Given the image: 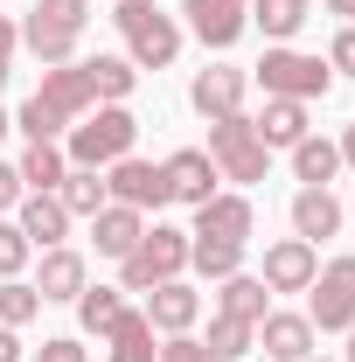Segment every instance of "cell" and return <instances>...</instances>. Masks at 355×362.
I'll return each instance as SVG.
<instances>
[{
  "instance_id": "cell-1",
  "label": "cell",
  "mask_w": 355,
  "mask_h": 362,
  "mask_svg": "<svg viewBox=\"0 0 355 362\" xmlns=\"http://www.w3.org/2000/svg\"><path fill=\"white\" fill-rule=\"evenodd\" d=\"M133 84H139V70L126 63V56L56 63V70H42V84H35V98L21 105V119H14V126H21L28 139H63L91 105H126Z\"/></svg>"
},
{
  "instance_id": "cell-2",
  "label": "cell",
  "mask_w": 355,
  "mask_h": 362,
  "mask_svg": "<svg viewBox=\"0 0 355 362\" xmlns=\"http://www.w3.org/2000/svg\"><path fill=\"white\" fill-rule=\"evenodd\" d=\"M139 139V119L126 105H91L84 119L63 133V153H70V168H112V160H126Z\"/></svg>"
},
{
  "instance_id": "cell-3",
  "label": "cell",
  "mask_w": 355,
  "mask_h": 362,
  "mask_svg": "<svg viewBox=\"0 0 355 362\" xmlns=\"http://www.w3.org/2000/svg\"><path fill=\"white\" fill-rule=\"evenodd\" d=\"M84 28H91V0H35L21 21V42L35 49L42 70H56V63H77Z\"/></svg>"
},
{
  "instance_id": "cell-4",
  "label": "cell",
  "mask_w": 355,
  "mask_h": 362,
  "mask_svg": "<svg viewBox=\"0 0 355 362\" xmlns=\"http://www.w3.org/2000/svg\"><path fill=\"white\" fill-rule=\"evenodd\" d=\"M119 35H126V63L133 70H168L181 56V21L175 14H161L153 0H119Z\"/></svg>"
},
{
  "instance_id": "cell-5",
  "label": "cell",
  "mask_w": 355,
  "mask_h": 362,
  "mask_svg": "<svg viewBox=\"0 0 355 362\" xmlns=\"http://www.w3.org/2000/svg\"><path fill=\"white\" fill-rule=\"evenodd\" d=\"M181 272H188V230L153 223L133 251L119 258V293H153L161 279H181Z\"/></svg>"
},
{
  "instance_id": "cell-6",
  "label": "cell",
  "mask_w": 355,
  "mask_h": 362,
  "mask_svg": "<svg viewBox=\"0 0 355 362\" xmlns=\"http://www.w3.org/2000/svg\"><path fill=\"white\" fill-rule=\"evenodd\" d=\"M258 84H265V98H300V105H313V98L334 90V70H327V56H307V49H293V42H272L265 63H258Z\"/></svg>"
},
{
  "instance_id": "cell-7",
  "label": "cell",
  "mask_w": 355,
  "mask_h": 362,
  "mask_svg": "<svg viewBox=\"0 0 355 362\" xmlns=\"http://www.w3.org/2000/svg\"><path fill=\"white\" fill-rule=\"evenodd\" d=\"M209 160H216V175L223 181H265V168H272V146L258 139V126L237 112V119H216L209 126Z\"/></svg>"
},
{
  "instance_id": "cell-8",
  "label": "cell",
  "mask_w": 355,
  "mask_h": 362,
  "mask_svg": "<svg viewBox=\"0 0 355 362\" xmlns=\"http://www.w3.org/2000/svg\"><path fill=\"white\" fill-rule=\"evenodd\" d=\"M307 320H313V334H349V327H355V251L313 272V286H307Z\"/></svg>"
},
{
  "instance_id": "cell-9",
  "label": "cell",
  "mask_w": 355,
  "mask_h": 362,
  "mask_svg": "<svg viewBox=\"0 0 355 362\" xmlns=\"http://www.w3.org/2000/svg\"><path fill=\"white\" fill-rule=\"evenodd\" d=\"M105 195H112V202H126V209H139V216H146V209L161 216V209L175 202V195H168V175H161L153 160H139V153H126V160H112V168H105Z\"/></svg>"
},
{
  "instance_id": "cell-10",
  "label": "cell",
  "mask_w": 355,
  "mask_h": 362,
  "mask_svg": "<svg viewBox=\"0 0 355 362\" xmlns=\"http://www.w3.org/2000/svg\"><path fill=\"white\" fill-rule=\"evenodd\" d=\"M244 90H251V70H237V63H209V70H195L188 105L216 126V119H237V112H244Z\"/></svg>"
},
{
  "instance_id": "cell-11",
  "label": "cell",
  "mask_w": 355,
  "mask_h": 362,
  "mask_svg": "<svg viewBox=\"0 0 355 362\" xmlns=\"http://www.w3.org/2000/svg\"><path fill=\"white\" fill-rule=\"evenodd\" d=\"M181 14H188V28H195L202 49H230L251 28V0H181Z\"/></svg>"
},
{
  "instance_id": "cell-12",
  "label": "cell",
  "mask_w": 355,
  "mask_h": 362,
  "mask_svg": "<svg viewBox=\"0 0 355 362\" xmlns=\"http://www.w3.org/2000/svg\"><path fill=\"white\" fill-rule=\"evenodd\" d=\"M313 272H320V251H313L307 237H279L265 251V272L258 279H265V293H307Z\"/></svg>"
},
{
  "instance_id": "cell-13",
  "label": "cell",
  "mask_w": 355,
  "mask_h": 362,
  "mask_svg": "<svg viewBox=\"0 0 355 362\" xmlns=\"http://www.w3.org/2000/svg\"><path fill=\"white\" fill-rule=\"evenodd\" d=\"M161 175H168V195H175V202H188V209H202V202H209V195H216V160H209V153H202V146H181V153H168V160H161Z\"/></svg>"
},
{
  "instance_id": "cell-14",
  "label": "cell",
  "mask_w": 355,
  "mask_h": 362,
  "mask_svg": "<svg viewBox=\"0 0 355 362\" xmlns=\"http://www.w3.org/2000/svg\"><path fill=\"white\" fill-rule=\"evenodd\" d=\"M251 223H258L251 195H209V202L195 209V230H188V237H216V244H251Z\"/></svg>"
},
{
  "instance_id": "cell-15",
  "label": "cell",
  "mask_w": 355,
  "mask_h": 362,
  "mask_svg": "<svg viewBox=\"0 0 355 362\" xmlns=\"http://www.w3.org/2000/svg\"><path fill=\"white\" fill-rule=\"evenodd\" d=\"M14 223H21V237H28L35 251H56L77 216L63 209V195H21V202H14Z\"/></svg>"
},
{
  "instance_id": "cell-16",
  "label": "cell",
  "mask_w": 355,
  "mask_h": 362,
  "mask_svg": "<svg viewBox=\"0 0 355 362\" xmlns=\"http://www.w3.org/2000/svg\"><path fill=\"white\" fill-rule=\"evenodd\" d=\"M146 320H153V334H188V327L202 320V293L181 286V279H161V286L146 293Z\"/></svg>"
},
{
  "instance_id": "cell-17",
  "label": "cell",
  "mask_w": 355,
  "mask_h": 362,
  "mask_svg": "<svg viewBox=\"0 0 355 362\" xmlns=\"http://www.w3.org/2000/svg\"><path fill=\"white\" fill-rule=\"evenodd\" d=\"M258 356H272V362H307L313 356V320L307 314H265V320H258Z\"/></svg>"
},
{
  "instance_id": "cell-18",
  "label": "cell",
  "mask_w": 355,
  "mask_h": 362,
  "mask_svg": "<svg viewBox=\"0 0 355 362\" xmlns=\"http://www.w3.org/2000/svg\"><path fill=\"white\" fill-rule=\"evenodd\" d=\"M139 237H146V216L126 209V202H105V209L91 216V244H98V258H126Z\"/></svg>"
},
{
  "instance_id": "cell-19",
  "label": "cell",
  "mask_w": 355,
  "mask_h": 362,
  "mask_svg": "<svg viewBox=\"0 0 355 362\" xmlns=\"http://www.w3.org/2000/svg\"><path fill=\"white\" fill-rule=\"evenodd\" d=\"M91 279H84V251H70V244H56V251H42V272H35V293L49 300H77Z\"/></svg>"
},
{
  "instance_id": "cell-20",
  "label": "cell",
  "mask_w": 355,
  "mask_h": 362,
  "mask_svg": "<svg viewBox=\"0 0 355 362\" xmlns=\"http://www.w3.org/2000/svg\"><path fill=\"white\" fill-rule=\"evenodd\" d=\"M161 349H153V320H146V307H126V314L105 327V362H153Z\"/></svg>"
},
{
  "instance_id": "cell-21",
  "label": "cell",
  "mask_w": 355,
  "mask_h": 362,
  "mask_svg": "<svg viewBox=\"0 0 355 362\" xmlns=\"http://www.w3.org/2000/svg\"><path fill=\"white\" fill-rule=\"evenodd\" d=\"M14 168H21V188H28V195H56L63 175H70V153H63L56 139H28V153H21Z\"/></svg>"
},
{
  "instance_id": "cell-22",
  "label": "cell",
  "mask_w": 355,
  "mask_h": 362,
  "mask_svg": "<svg viewBox=\"0 0 355 362\" xmlns=\"http://www.w3.org/2000/svg\"><path fill=\"white\" fill-rule=\"evenodd\" d=\"M334 230H342V202H334L327 188H300V195H293V237L320 244V237H334Z\"/></svg>"
},
{
  "instance_id": "cell-23",
  "label": "cell",
  "mask_w": 355,
  "mask_h": 362,
  "mask_svg": "<svg viewBox=\"0 0 355 362\" xmlns=\"http://www.w3.org/2000/svg\"><path fill=\"white\" fill-rule=\"evenodd\" d=\"M216 314H230V320H258L272 314V293H265V279H251V272H230L223 279V293H216Z\"/></svg>"
},
{
  "instance_id": "cell-24",
  "label": "cell",
  "mask_w": 355,
  "mask_h": 362,
  "mask_svg": "<svg viewBox=\"0 0 355 362\" xmlns=\"http://www.w3.org/2000/svg\"><path fill=\"white\" fill-rule=\"evenodd\" d=\"M265 146H300L307 139V105L300 98H265V119H251Z\"/></svg>"
},
{
  "instance_id": "cell-25",
  "label": "cell",
  "mask_w": 355,
  "mask_h": 362,
  "mask_svg": "<svg viewBox=\"0 0 355 362\" xmlns=\"http://www.w3.org/2000/svg\"><path fill=\"white\" fill-rule=\"evenodd\" d=\"M293 175H300V188H327V181L342 175V146L307 133L300 146H293Z\"/></svg>"
},
{
  "instance_id": "cell-26",
  "label": "cell",
  "mask_w": 355,
  "mask_h": 362,
  "mask_svg": "<svg viewBox=\"0 0 355 362\" xmlns=\"http://www.w3.org/2000/svg\"><path fill=\"white\" fill-rule=\"evenodd\" d=\"M56 195H63V209H70V216H84V223L105 209V202H112V195H105V168H70Z\"/></svg>"
},
{
  "instance_id": "cell-27",
  "label": "cell",
  "mask_w": 355,
  "mask_h": 362,
  "mask_svg": "<svg viewBox=\"0 0 355 362\" xmlns=\"http://www.w3.org/2000/svg\"><path fill=\"white\" fill-rule=\"evenodd\" d=\"M313 0H251V28H265V42H293Z\"/></svg>"
},
{
  "instance_id": "cell-28",
  "label": "cell",
  "mask_w": 355,
  "mask_h": 362,
  "mask_svg": "<svg viewBox=\"0 0 355 362\" xmlns=\"http://www.w3.org/2000/svg\"><path fill=\"white\" fill-rule=\"evenodd\" d=\"M216 362H237V356H258V327L251 320H230V314H216L209 320V341H202Z\"/></svg>"
},
{
  "instance_id": "cell-29",
  "label": "cell",
  "mask_w": 355,
  "mask_h": 362,
  "mask_svg": "<svg viewBox=\"0 0 355 362\" xmlns=\"http://www.w3.org/2000/svg\"><path fill=\"white\" fill-rule=\"evenodd\" d=\"M188 265L202 272V279H230V272H244V244H216V237H188Z\"/></svg>"
},
{
  "instance_id": "cell-30",
  "label": "cell",
  "mask_w": 355,
  "mask_h": 362,
  "mask_svg": "<svg viewBox=\"0 0 355 362\" xmlns=\"http://www.w3.org/2000/svg\"><path fill=\"white\" fill-rule=\"evenodd\" d=\"M119 314H126V293L119 286H84L77 293V320H84V334H98V341H105V327Z\"/></svg>"
},
{
  "instance_id": "cell-31",
  "label": "cell",
  "mask_w": 355,
  "mask_h": 362,
  "mask_svg": "<svg viewBox=\"0 0 355 362\" xmlns=\"http://www.w3.org/2000/svg\"><path fill=\"white\" fill-rule=\"evenodd\" d=\"M35 314H42V293L28 279H0V327H28Z\"/></svg>"
},
{
  "instance_id": "cell-32",
  "label": "cell",
  "mask_w": 355,
  "mask_h": 362,
  "mask_svg": "<svg viewBox=\"0 0 355 362\" xmlns=\"http://www.w3.org/2000/svg\"><path fill=\"white\" fill-rule=\"evenodd\" d=\"M28 237H21V223H0V279H21V265H28Z\"/></svg>"
},
{
  "instance_id": "cell-33",
  "label": "cell",
  "mask_w": 355,
  "mask_h": 362,
  "mask_svg": "<svg viewBox=\"0 0 355 362\" xmlns=\"http://www.w3.org/2000/svg\"><path fill=\"white\" fill-rule=\"evenodd\" d=\"M153 362H216V356H209V349H202L195 334H168V341H161V356H153Z\"/></svg>"
},
{
  "instance_id": "cell-34",
  "label": "cell",
  "mask_w": 355,
  "mask_h": 362,
  "mask_svg": "<svg viewBox=\"0 0 355 362\" xmlns=\"http://www.w3.org/2000/svg\"><path fill=\"white\" fill-rule=\"evenodd\" d=\"M327 70H334V77H355V28H334V42H327Z\"/></svg>"
},
{
  "instance_id": "cell-35",
  "label": "cell",
  "mask_w": 355,
  "mask_h": 362,
  "mask_svg": "<svg viewBox=\"0 0 355 362\" xmlns=\"http://www.w3.org/2000/svg\"><path fill=\"white\" fill-rule=\"evenodd\" d=\"M42 362H91V356L77 334H56V341H42Z\"/></svg>"
},
{
  "instance_id": "cell-36",
  "label": "cell",
  "mask_w": 355,
  "mask_h": 362,
  "mask_svg": "<svg viewBox=\"0 0 355 362\" xmlns=\"http://www.w3.org/2000/svg\"><path fill=\"white\" fill-rule=\"evenodd\" d=\"M14 49H21V28H14V21L0 14V84L14 77Z\"/></svg>"
},
{
  "instance_id": "cell-37",
  "label": "cell",
  "mask_w": 355,
  "mask_h": 362,
  "mask_svg": "<svg viewBox=\"0 0 355 362\" xmlns=\"http://www.w3.org/2000/svg\"><path fill=\"white\" fill-rule=\"evenodd\" d=\"M21 195H28V188H21V168H7V160H0V216H7Z\"/></svg>"
},
{
  "instance_id": "cell-38",
  "label": "cell",
  "mask_w": 355,
  "mask_h": 362,
  "mask_svg": "<svg viewBox=\"0 0 355 362\" xmlns=\"http://www.w3.org/2000/svg\"><path fill=\"white\" fill-rule=\"evenodd\" d=\"M0 362H21V341H14V327H0Z\"/></svg>"
},
{
  "instance_id": "cell-39",
  "label": "cell",
  "mask_w": 355,
  "mask_h": 362,
  "mask_svg": "<svg viewBox=\"0 0 355 362\" xmlns=\"http://www.w3.org/2000/svg\"><path fill=\"white\" fill-rule=\"evenodd\" d=\"M334 146H342V168H355V119H349V133L334 139Z\"/></svg>"
},
{
  "instance_id": "cell-40",
  "label": "cell",
  "mask_w": 355,
  "mask_h": 362,
  "mask_svg": "<svg viewBox=\"0 0 355 362\" xmlns=\"http://www.w3.org/2000/svg\"><path fill=\"white\" fill-rule=\"evenodd\" d=\"M327 14H342V28H355V0H327Z\"/></svg>"
},
{
  "instance_id": "cell-41",
  "label": "cell",
  "mask_w": 355,
  "mask_h": 362,
  "mask_svg": "<svg viewBox=\"0 0 355 362\" xmlns=\"http://www.w3.org/2000/svg\"><path fill=\"white\" fill-rule=\"evenodd\" d=\"M7 133H14V119H7V112H0V139H7Z\"/></svg>"
},
{
  "instance_id": "cell-42",
  "label": "cell",
  "mask_w": 355,
  "mask_h": 362,
  "mask_svg": "<svg viewBox=\"0 0 355 362\" xmlns=\"http://www.w3.org/2000/svg\"><path fill=\"white\" fill-rule=\"evenodd\" d=\"M342 362H355V327H349V356H342Z\"/></svg>"
},
{
  "instance_id": "cell-43",
  "label": "cell",
  "mask_w": 355,
  "mask_h": 362,
  "mask_svg": "<svg viewBox=\"0 0 355 362\" xmlns=\"http://www.w3.org/2000/svg\"><path fill=\"white\" fill-rule=\"evenodd\" d=\"M307 362H327V356H307Z\"/></svg>"
}]
</instances>
